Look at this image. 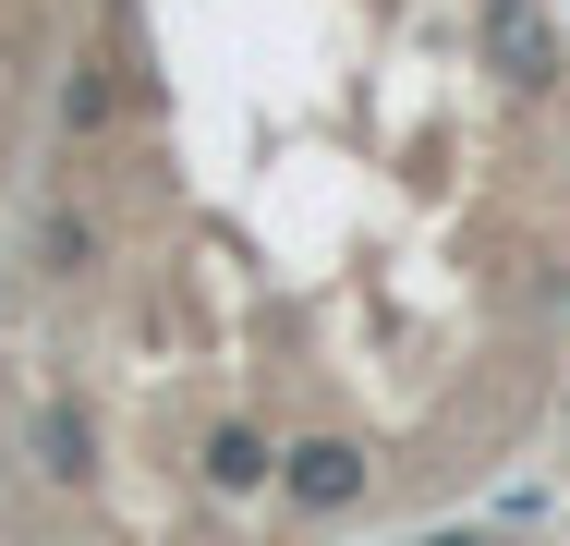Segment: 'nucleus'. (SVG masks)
Segmentation results:
<instances>
[{"label":"nucleus","mask_w":570,"mask_h":546,"mask_svg":"<svg viewBox=\"0 0 570 546\" xmlns=\"http://www.w3.org/2000/svg\"><path fill=\"white\" fill-rule=\"evenodd\" d=\"M364 486H376V449L352 426H316L279 449V498H292V523H341V510H364Z\"/></svg>","instance_id":"1"},{"label":"nucleus","mask_w":570,"mask_h":546,"mask_svg":"<svg viewBox=\"0 0 570 546\" xmlns=\"http://www.w3.org/2000/svg\"><path fill=\"white\" fill-rule=\"evenodd\" d=\"M485 74H498L510 98H547V86L570 74L559 12H547V0H485Z\"/></svg>","instance_id":"2"},{"label":"nucleus","mask_w":570,"mask_h":546,"mask_svg":"<svg viewBox=\"0 0 570 546\" xmlns=\"http://www.w3.org/2000/svg\"><path fill=\"white\" fill-rule=\"evenodd\" d=\"M195 486L219 498V510H255V498H279V437L243 426V413H219V426L195 437Z\"/></svg>","instance_id":"3"},{"label":"nucleus","mask_w":570,"mask_h":546,"mask_svg":"<svg viewBox=\"0 0 570 546\" xmlns=\"http://www.w3.org/2000/svg\"><path fill=\"white\" fill-rule=\"evenodd\" d=\"M37 474H49L61 498L98 486V413H86V401H49V413H37Z\"/></svg>","instance_id":"4"},{"label":"nucleus","mask_w":570,"mask_h":546,"mask_svg":"<svg viewBox=\"0 0 570 546\" xmlns=\"http://www.w3.org/2000/svg\"><path fill=\"white\" fill-rule=\"evenodd\" d=\"M110 121H121V74L98 49H73V74H61V146H98Z\"/></svg>","instance_id":"5"},{"label":"nucleus","mask_w":570,"mask_h":546,"mask_svg":"<svg viewBox=\"0 0 570 546\" xmlns=\"http://www.w3.org/2000/svg\"><path fill=\"white\" fill-rule=\"evenodd\" d=\"M98 255H110V231H98V207H73V195H61V207L37 218V267H49V280H86Z\"/></svg>","instance_id":"6"},{"label":"nucleus","mask_w":570,"mask_h":546,"mask_svg":"<svg viewBox=\"0 0 570 546\" xmlns=\"http://www.w3.org/2000/svg\"><path fill=\"white\" fill-rule=\"evenodd\" d=\"M413 546H485V535H461V523H450V535H413Z\"/></svg>","instance_id":"7"},{"label":"nucleus","mask_w":570,"mask_h":546,"mask_svg":"<svg viewBox=\"0 0 570 546\" xmlns=\"http://www.w3.org/2000/svg\"><path fill=\"white\" fill-rule=\"evenodd\" d=\"M473 12H485V0H473Z\"/></svg>","instance_id":"8"}]
</instances>
